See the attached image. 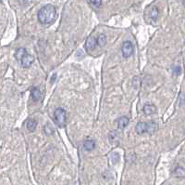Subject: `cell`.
Listing matches in <instances>:
<instances>
[{
  "mask_svg": "<svg viewBox=\"0 0 185 185\" xmlns=\"http://www.w3.org/2000/svg\"><path fill=\"white\" fill-rule=\"evenodd\" d=\"M95 46H96V39L94 36H89L85 42V49L88 50L94 49L95 48Z\"/></svg>",
  "mask_w": 185,
  "mask_h": 185,
  "instance_id": "7",
  "label": "cell"
},
{
  "mask_svg": "<svg viewBox=\"0 0 185 185\" xmlns=\"http://www.w3.org/2000/svg\"><path fill=\"white\" fill-rule=\"evenodd\" d=\"M157 128V125L155 122H139L136 125V132L138 134L154 133Z\"/></svg>",
  "mask_w": 185,
  "mask_h": 185,
  "instance_id": "2",
  "label": "cell"
},
{
  "mask_svg": "<svg viewBox=\"0 0 185 185\" xmlns=\"http://www.w3.org/2000/svg\"><path fill=\"white\" fill-rule=\"evenodd\" d=\"M90 2L95 7H100L102 4V0H90Z\"/></svg>",
  "mask_w": 185,
  "mask_h": 185,
  "instance_id": "17",
  "label": "cell"
},
{
  "mask_svg": "<svg viewBox=\"0 0 185 185\" xmlns=\"http://www.w3.org/2000/svg\"><path fill=\"white\" fill-rule=\"evenodd\" d=\"M184 104V94H183V92H181V105L183 106Z\"/></svg>",
  "mask_w": 185,
  "mask_h": 185,
  "instance_id": "19",
  "label": "cell"
},
{
  "mask_svg": "<svg viewBox=\"0 0 185 185\" xmlns=\"http://www.w3.org/2000/svg\"><path fill=\"white\" fill-rule=\"evenodd\" d=\"M31 96H32L33 100L35 102H38V101H40V100L42 99V93H41V91L40 89L36 88V87H34L32 88V91H31Z\"/></svg>",
  "mask_w": 185,
  "mask_h": 185,
  "instance_id": "6",
  "label": "cell"
},
{
  "mask_svg": "<svg viewBox=\"0 0 185 185\" xmlns=\"http://www.w3.org/2000/svg\"><path fill=\"white\" fill-rule=\"evenodd\" d=\"M121 52H122L123 57H125V58L132 56L134 52V47L133 43L130 41H125L121 46Z\"/></svg>",
  "mask_w": 185,
  "mask_h": 185,
  "instance_id": "4",
  "label": "cell"
},
{
  "mask_svg": "<svg viewBox=\"0 0 185 185\" xmlns=\"http://www.w3.org/2000/svg\"><path fill=\"white\" fill-rule=\"evenodd\" d=\"M143 113L145 114H147V115H150V114H155L157 112V107L155 105H153V104H146L143 106Z\"/></svg>",
  "mask_w": 185,
  "mask_h": 185,
  "instance_id": "9",
  "label": "cell"
},
{
  "mask_svg": "<svg viewBox=\"0 0 185 185\" xmlns=\"http://www.w3.org/2000/svg\"><path fill=\"white\" fill-rule=\"evenodd\" d=\"M54 117H55V121L56 124L60 127L63 128L67 122V114L66 111L62 108H58V109L55 110L54 112Z\"/></svg>",
  "mask_w": 185,
  "mask_h": 185,
  "instance_id": "3",
  "label": "cell"
},
{
  "mask_svg": "<svg viewBox=\"0 0 185 185\" xmlns=\"http://www.w3.org/2000/svg\"><path fill=\"white\" fill-rule=\"evenodd\" d=\"M34 60V58L33 56L29 55V54L27 53V54H25V55L21 58V60H20V64H21L22 67L29 68L31 65L33 64Z\"/></svg>",
  "mask_w": 185,
  "mask_h": 185,
  "instance_id": "5",
  "label": "cell"
},
{
  "mask_svg": "<svg viewBox=\"0 0 185 185\" xmlns=\"http://www.w3.org/2000/svg\"><path fill=\"white\" fill-rule=\"evenodd\" d=\"M130 119L127 116H121L118 119V128L119 129H124L129 125Z\"/></svg>",
  "mask_w": 185,
  "mask_h": 185,
  "instance_id": "8",
  "label": "cell"
},
{
  "mask_svg": "<svg viewBox=\"0 0 185 185\" xmlns=\"http://www.w3.org/2000/svg\"><path fill=\"white\" fill-rule=\"evenodd\" d=\"M25 54H27V51L25 49H23V48H20L17 49L16 53H15V57H16V60L18 61H20L21 60V58L25 55Z\"/></svg>",
  "mask_w": 185,
  "mask_h": 185,
  "instance_id": "12",
  "label": "cell"
},
{
  "mask_svg": "<svg viewBox=\"0 0 185 185\" xmlns=\"http://www.w3.org/2000/svg\"><path fill=\"white\" fill-rule=\"evenodd\" d=\"M110 158L112 160V163L113 164H117L119 160V156L118 155L117 153H112L111 156H110Z\"/></svg>",
  "mask_w": 185,
  "mask_h": 185,
  "instance_id": "15",
  "label": "cell"
},
{
  "mask_svg": "<svg viewBox=\"0 0 185 185\" xmlns=\"http://www.w3.org/2000/svg\"><path fill=\"white\" fill-rule=\"evenodd\" d=\"M158 14H159V11H158V9L157 7H152V9L150 10V12H149V16L151 19L153 20H157V17H158Z\"/></svg>",
  "mask_w": 185,
  "mask_h": 185,
  "instance_id": "14",
  "label": "cell"
},
{
  "mask_svg": "<svg viewBox=\"0 0 185 185\" xmlns=\"http://www.w3.org/2000/svg\"><path fill=\"white\" fill-rule=\"evenodd\" d=\"M57 18V10L53 5H45L38 11V21L42 24H51Z\"/></svg>",
  "mask_w": 185,
  "mask_h": 185,
  "instance_id": "1",
  "label": "cell"
},
{
  "mask_svg": "<svg viewBox=\"0 0 185 185\" xmlns=\"http://www.w3.org/2000/svg\"><path fill=\"white\" fill-rule=\"evenodd\" d=\"M56 76H57V74H54V77L52 76V80H51V82H52V83H53V82H55V80H56V79H55V78H56Z\"/></svg>",
  "mask_w": 185,
  "mask_h": 185,
  "instance_id": "20",
  "label": "cell"
},
{
  "mask_svg": "<svg viewBox=\"0 0 185 185\" xmlns=\"http://www.w3.org/2000/svg\"><path fill=\"white\" fill-rule=\"evenodd\" d=\"M106 44V36L103 34L99 35L96 39V45H98L99 47H104Z\"/></svg>",
  "mask_w": 185,
  "mask_h": 185,
  "instance_id": "13",
  "label": "cell"
},
{
  "mask_svg": "<svg viewBox=\"0 0 185 185\" xmlns=\"http://www.w3.org/2000/svg\"><path fill=\"white\" fill-rule=\"evenodd\" d=\"M109 136H112V138L113 139H110V142H114V141H119V134L116 132V131H112L110 134H109Z\"/></svg>",
  "mask_w": 185,
  "mask_h": 185,
  "instance_id": "16",
  "label": "cell"
},
{
  "mask_svg": "<svg viewBox=\"0 0 185 185\" xmlns=\"http://www.w3.org/2000/svg\"><path fill=\"white\" fill-rule=\"evenodd\" d=\"M83 148L86 151H92L95 148V142L94 140H87L83 143Z\"/></svg>",
  "mask_w": 185,
  "mask_h": 185,
  "instance_id": "10",
  "label": "cell"
},
{
  "mask_svg": "<svg viewBox=\"0 0 185 185\" xmlns=\"http://www.w3.org/2000/svg\"><path fill=\"white\" fill-rule=\"evenodd\" d=\"M37 127V122L34 119H29L26 123V128L29 131H34Z\"/></svg>",
  "mask_w": 185,
  "mask_h": 185,
  "instance_id": "11",
  "label": "cell"
},
{
  "mask_svg": "<svg viewBox=\"0 0 185 185\" xmlns=\"http://www.w3.org/2000/svg\"><path fill=\"white\" fill-rule=\"evenodd\" d=\"M173 71H174V74H181V67L180 66H175L174 69H173Z\"/></svg>",
  "mask_w": 185,
  "mask_h": 185,
  "instance_id": "18",
  "label": "cell"
}]
</instances>
